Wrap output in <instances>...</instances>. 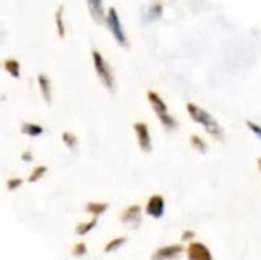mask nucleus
I'll use <instances>...</instances> for the list:
<instances>
[{"instance_id":"obj_9","label":"nucleus","mask_w":261,"mask_h":260,"mask_svg":"<svg viewBox=\"0 0 261 260\" xmlns=\"http://www.w3.org/2000/svg\"><path fill=\"white\" fill-rule=\"evenodd\" d=\"M188 260H214L210 248L200 242H191L187 248Z\"/></svg>"},{"instance_id":"obj_23","label":"nucleus","mask_w":261,"mask_h":260,"mask_svg":"<svg viewBox=\"0 0 261 260\" xmlns=\"http://www.w3.org/2000/svg\"><path fill=\"white\" fill-rule=\"evenodd\" d=\"M20 185H23V179H21V178H11V179L6 182V188H8L9 192L17 190Z\"/></svg>"},{"instance_id":"obj_8","label":"nucleus","mask_w":261,"mask_h":260,"mask_svg":"<svg viewBox=\"0 0 261 260\" xmlns=\"http://www.w3.org/2000/svg\"><path fill=\"white\" fill-rule=\"evenodd\" d=\"M145 211L150 218L153 219H161L165 213V199L162 195H153L147 205H145Z\"/></svg>"},{"instance_id":"obj_17","label":"nucleus","mask_w":261,"mask_h":260,"mask_svg":"<svg viewBox=\"0 0 261 260\" xmlns=\"http://www.w3.org/2000/svg\"><path fill=\"white\" fill-rule=\"evenodd\" d=\"M190 144H191V147H193L196 152H199V153H202V155H205V153L208 152V143H206L202 136H199V135H191Z\"/></svg>"},{"instance_id":"obj_3","label":"nucleus","mask_w":261,"mask_h":260,"mask_svg":"<svg viewBox=\"0 0 261 260\" xmlns=\"http://www.w3.org/2000/svg\"><path fill=\"white\" fill-rule=\"evenodd\" d=\"M92 63H93V69H95V74H96L98 80L102 83V86L109 92L113 93L115 89H116L113 70H112L110 64L107 63V60L104 58V55L99 51H96V49L92 51Z\"/></svg>"},{"instance_id":"obj_25","label":"nucleus","mask_w":261,"mask_h":260,"mask_svg":"<svg viewBox=\"0 0 261 260\" xmlns=\"http://www.w3.org/2000/svg\"><path fill=\"white\" fill-rule=\"evenodd\" d=\"M194 238H196V233L193 231V230H187V231H184V234H182V241H194Z\"/></svg>"},{"instance_id":"obj_20","label":"nucleus","mask_w":261,"mask_h":260,"mask_svg":"<svg viewBox=\"0 0 261 260\" xmlns=\"http://www.w3.org/2000/svg\"><path fill=\"white\" fill-rule=\"evenodd\" d=\"M125 242H127V238H124V236H122V238H116V239L110 241V242L104 247V253L110 254V253H113V251L119 250Z\"/></svg>"},{"instance_id":"obj_13","label":"nucleus","mask_w":261,"mask_h":260,"mask_svg":"<svg viewBox=\"0 0 261 260\" xmlns=\"http://www.w3.org/2000/svg\"><path fill=\"white\" fill-rule=\"evenodd\" d=\"M20 132L26 136H31V138H37L40 135H43L44 129L41 124H37V123H23L21 127H20Z\"/></svg>"},{"instance_id":"obj_22","label":"nucleus","mask_w":261,"mask_h":260,"mask_svg":"<svg viewBox=\"0 0 261 260\" xmlns=\"http://www.w3.org/2000/svg\"><path fill=\"white\" fill-rule=\"evenodd\" d=\"M72 254H73L75 257H81V256L87 254V245H86L84 242L76 244V245L73 247V250H72Z\"/></svg>"},{"instance_id":"obj_1","label":"nucleus","mask_w":261,"mask_h":260,"mask_svg":"<svg viewBox=\"0 0 261 260\" xmlns=\"http://www.w3.org/2000/svg\"><path fill=\"white\" fill-rule=\"evenodd\" d=\"M187 112L190 115V118L199 124L208 135H211L214 139H223V129L219 124V121L203 107L194 104V103H188L187 104Z\"/></svg>"},{"instance_id":"obj_16","label":"nucleus","mask_w":261,"mask_h":260,"mask_svg":"<svg viewBox=\"0 0 261 260\" xmlns=\"http://www.w3.org/2000/svg\"><path fill=\"white\" fill-rule=\"evenodd\" d=\"M107 208H109V204H107V202H89V204L86 205V211L90 213V215L95 216V218L104 215V213L107 211Z\"/></svg>"},{"instance_id":"obj_24","label":"nucleus","mask_w":261,"mask_h":260,"mask_svg":"<svg viewBox=\"0 0 261 260\" xmlns=\"http://www.w3.org/2000/svg\"><path fill=\"white\" fill-rule=\"evenodd\" d=\"M246 126H248V129L258 138L261 139V126L260 124H257V123H254V121H246Z\"/></svg>"},{"instance_id":"obj_21","label":"nucleus","mask_w":261,"mask_h":260,"mask_svg":"<svg viewBox=\"0 0 261 260\" xmlns=\"http://www.w3.org/2000/svg\"><path fill=\"white\" fill-rule=\"evenodd\" d=\"M47 173V167L46 166H38V167H35L34 170H32V173L29 175V178H28V182H31V184H34V182H37V181H40L44 175Z\"/></svg>"},{"instance_id":"obj_4","label":"nucleus","mask_w":261,"mask_h":260,"mask_svg":"<svg viewBox=\"0 0 261 260\" xmlns=\"http://www.w3.org/2000/svg\"><path fill=\"white\" fill-rule=\"evenodd\" d=\"M106 26L109 29V32L112 34V37L115 38V41L121 46V48H128V38L124 29V25L119 18L118 9L116 8H109L107 15H106Z\"/></svg>"},{"instance_id":"obj_5","label":"nucleus","mask_w":261,"mask_h":260,"mask_svg":"<svg viewBox=\"0 0 261 260\" xmlns=\"http://www.w3.org/2000/svg\"><path fill=\"white\" fill-rule=\"evenodd\" d=\"M133 130L136 133V139H138V146L144 153H150L153 150V143H151V133L150 129L145 123L138 121L133 124Z\"/></svg>"},{"instance_id":"obj_26","label":"nucleus","mask_w":261,"mask_h":260,"mask_svg":"<svg viewBox=\"0 0 261 260\" xmlns=\"http://www.w3.org/2000/svg\"><path fill=\"white\" fill-rule=\"evenodd\" d=\"M21 159H23V161H26V162H32V159H34V158H32V153H31L29 150H26V152H23V153H21Z\"/></svg>"},{"instance_id":"obj_14","label":"nucleus","mask_w":261,"mask_h":260,"mask_svg":"<svg viewBox=\"0 0 261 260\" xmlns=\"http://www.w3.org/2000/svg\"><path fill=\"white\" fill-rule=\"evenodd\" d=\"M164 14V5L161 2H154L150 5V8L147 9V15H145V20L153 23V21H158Z\"/></svg>"},{"instance_id":"obj_2","label":"nucleus","mask_w":261,"mask_h":260,"mask_svg":"<svg viewBox=\"0 0 261 260\" xmlns=\"http://www.w3.org/2000/svg\"><path fill=\"white\" fill-rule=\"evenodd\" d=\"M147 100L156 115V118L159 120V123L162 124V127L167 130V132H174L179 124H177V120L170 113L168 110V106L167 103L162 100V97L159 93H156L154 90H148L147 92Z\"/></svg>"},{"instance_id":"obj_19","label":"nucleus","mask_w":261,"mask_h":260,"mask_svg":"<svg viewBox=\"0 0 261 260\" xmlns=\"http://www.w3.org/2000/svg\"><path fill=\"white\" fill-rule=\"evenodd\" d=\"M61 139H63L64 146H66L67 149H70V150H75L76 146H78V138H76V135L72 133V132H63V133H61Z\"/></svg>"},{"instance_id":"obj_11","label":"nucleus","mask_w":261,"mask_h":260,"mask_svg":"<svg viewBox=\"0 0 261 260\" xmlns=\"http://www.w3.org/2000/svg\"><path fill=\"white\" fill-rule=\"evenodd\" d=\"M37 83H38L40 93H41L44 103L50 104V101H52V83H50V78L46 74H38Z\"/></svg>"},{"instance_id":"obj_27","label":"nucleus","mask_w":261,"mask_h":260,"mask_svg":"<svg viewBox=\"0 0 261 260\" xmlns=\"http://www.w3.org/2000/svg\"><path fill=\"white\" fill-rule=\"evenodd\" d=\"M258 169H260V173H261V158H258Z\"/></svg>"},{"instance_id":"obj_10","label":"nucleus","mask_w":261,"mask_h":260,"mask_svg":"<svg viewBox=\"0 0 261 260\" xmlns=\"http://www.w3.org/2000/svg\"><path fill=\"white\" fill-rule=\"evenodd\" d=\"M87 8L95 23H106L107 11L104 8V0H87Z\"/></svg>"},{"instance_id":"obj_6","label":"nucleus","mask_w":261,"mask_h":260,"mask_svg":"<svg viewBox=\"0 0 261 260\" xmlns=\"http://www.w3.org/2000/svg\"><path fill=\"white\" fill-rule=\"evenodd\" d=\"M119 221H121L122 224H125L128 228L138 230V228L141 227V224H142V211H141V207H139L138 204L127 207V208L121 213Z\"/></svg>"},{"instance_id":"obj_12","label":"nucleus","mask_w":261,"mask_h":260,"mask_svg":"<svg viewBox=\"0 0 261 260\" xmlns=\"http://www.w3.org/2000/svg\"><path fill=\"white\" fill-rule=\"evenodd\" d=\"M55 26H57V34L63 40L66 38V23H64V6L60 5L55 11Z\"/></svg>"},{"instance_id":"obj_15","label":"nucleus","mask_w":261,"mask_h":260,"mask_svg":"<svg viewBox=\"0 0 261 260\" xmlns=\"http://www.w3.org/2000/svg\"><path fill=\"white\" fill-rule=\"evenodd\" d=\"M3 69H5V72H8L12 78H15V80H18V78H20V72H21V69H20V63H18V60H15V58H8V60H5V63H3Z\"/></svg>"},{"instance_id":"obj_18","label":"nucleus","mask_w":261,"mask_h":260,"mask_svg":"<svg viewBox=\"0 0 261 260\" xmlns=\"http://www.w3.org/2000/svg\"><path fill=\"white\" fill-rule=\"evenodd\" d=\"M96 224H98V218H95V216H93V219H92V221H89V222H83V224H78V225H76L75 233H76L78 236H86L87 233H90V231L96 227Z\"/></svg>"},{"instance_id":"obj_7","label":"nucleus","mask_w":261,"mask_h":260,"mask_svg":"<svg viewBox=\"0 0 261 260\" xmlns=\"http://www.w3.org/2000/svg\"><path fill=\"white\" fill-rule=\"evenodd\" d=\"M184 253V247L179 244L167 245L159 250H156L151 256V260H179Z\"/></svg>"}]
</instances>
